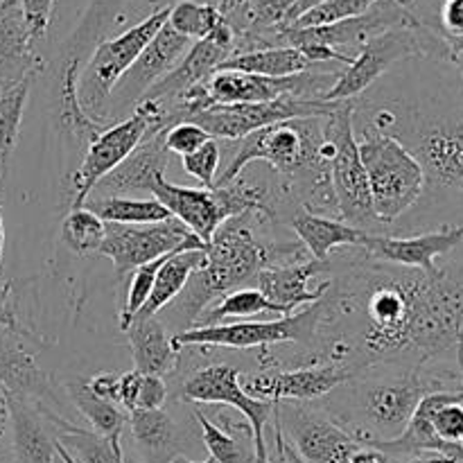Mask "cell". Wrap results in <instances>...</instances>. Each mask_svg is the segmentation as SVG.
Listing matches in <instances>:
<instances>
[{"instance_id": "obj_42", "label": "cell", "mask_w": 463, "mask_h": 463, "mask_svg": "<svg viewBox=\"0 0 463 463\" xmlns=\"http://www.w3.org/2000/svg\"><path fill=\"white\" fill-rule=\"evenodd\" d=\"M21 5L32 41L39 43V41L45 39V34H48L54 0H21Z\"/></svg>"}, {"instance_id": "obj_46", "label": "cell", "mask_w": 463, "mask_h": 463, "mask_svg": "<svg viewBox=\"0 0 463 463\" xmlns=\"http://www.w3.org/2000/svg\"><path fill=\"white\" fill-rule=\"evenodd\" d=\"M351 463H396L392 459V457H387L384 452L375 450V448H369V446H362L360 450L353 455Z\"/></svg>"}, {"instance_id": "obj_22", "label": "cell", "mask_w": 463, "mask_h": 463, "mask_svg": "<svg viewBox=\"0 0 463 463\" xmlns=\"http://www.w3.org/2000/svg\"><path fill=\"white\" fill-rule=\"evenodd\" d=\"M149 194L203 244L211 242L213 233L226 222L215 188H185L170 184L165 176H158L149 185Z\"/></svg>"}, {"instance_id": "obj_29", "label": "cell", "mask_w": 463, "mask_h": 463, "mask_svg": "<svg viewBox=\"0 0 463 463\" xmlns=\"http://www.w3.org/2000/svg\"><path fill=\"white\" fill-rule=\"evenodd\" d=\"M66 392L71 393V401L75 402L77 411L89 420L90 430H93L95 434L109 439L111 443H122L127 414H122L120 407L104 401V398H99L98 393L90 392L89 380L80 378V375L68 380Z\"/></svg>"}, {"instance_id": "obj_18", "label": "cell", "mask_w": 463, "mask_h": 463, "mask_svg": "<svg viewBox=\"0 0 463 463\" xmlns=\"http://www.w3.org/2000/svg\"><path fill=\"white\" fill-rule=\"evenodd\" d=\"M66 419L43 405L9 393L12 463H57V430Z\"/></svg>"}, {"instance_id": "obj_37", "label": "cell", "mask_w": 463, "mask_h": 463, "mask_svg": "<svg viewBox=\"0 0 463 463\" xmlns=\"http://www.w3.org/2000/svg\"><path fill=\"white\" fill-rule=\"evenodd\" d=\"M107 235V222L99 220L89 208H71L61 222V242L77 256L98 253Z\"/></svg>"}, {"instance_id": "obj_10", "label": "cell", "mask_w": 463, "mask_h": 463, "mask_svg": "<svg viewBox=\"0 0 463 463\" xmlns=\"http://www.w3.org/2000/svg\"><path fill=\"white\" fill-rule=\"evenodd\" d=\"M276 420L303 463H351L362 448L328 411L307 402H276Z\"/></svg>"}, {"instance_id": "obj_38", "label": "cell", "mask_w": 463, "mask_h": 463, "mask_svg": "<svg viewBox=\"0 0 463 463\" xmlns=\"http://www.w3.org/2000/svg\"><path fill=\"white\" fill-rule=\"evenodd\" d=\"M122 5H125V0H90L89 12L84 14L80 27H77L75 34L71 36V41H68L63 59H81V54H84V50L89 48V45H98L99 36H102V32L107 30L113 21H116Z\"/></svg>"}, {"instance_id": "obj_24", "label": "cell", "mask_w": 463, "mask_h": 463, "mask_svg": "<svg viewBox=\"0 0 463 463\" xmlns=\"http://www.w3.org/2000/svg\"><path fill=\"white\" fill-rule=\"evenodd\" d=\"M125 333L129 337L136 371L145 375L165 378L167 373L176 369L181 348L172 342V335L167 333V326L163 324L161 317L134 319Z\"/></svg>"}, {"instance_id": "obj_44", "label": "cell", "mask_w": 463, "mask_h": 463, "mask_svg": "<svg viewBox=\"0 0 463 463\" xmlns=\"http://www.w3.org/2000/svg\"><path fill=\"white\" fill-rule=\"evenodd\" d=\"M437 32L448 39L463 36V0H441Z\"/></svg>"}, {"instance_id": "obj_5", "label": "cell", "mask_w": 463, "mask_h": 463, "mask_svg": "<svg viewBox=\"0 0 463 463\" xmlns=\"http://www.w3.org/2000/svg\"><path fill=\"white\" fill-rule=\"evenodd\" d=\"M446 54V39L439 34L437 27L425 21L411 27H396L384 34L373 36L369 43L362 45L346 71L337 77L333 89L324 95V102H346L355 95L364 93L375 80L384 75L393 63L411 57H437Z\"/></svg>"}, {"instance_id": "obj_23", "label": "cell", "mask_w": 463, "mask_h": 463, "mask_svg": "<svg viewBox=\"0 0 463 463\" xmlns=\"http://www.w3.org/2000/svg\"><path fill=\"white\" fill-rule=\"evenodd\" d=\"M163 134L165 131L149 134L111 175H107L95 185L93 193H98L99 197H127L136 193L149 194V185L154 184V179L165 176L167 165H170L172 154L163 145Z\"/></svg>"}, {"instance_id": "obj_30", "label": "cell", "mask_w": 463, "mask_h": 463, "mask_svg": "<svg viewBox=\"0 0 463 463\" xmlns=\"http://www.w3.org/2000/svg\"><path fill=\"white\" fill-rule=\"evenodd\" d=\"M84 208L99 217L107 224L143 226L158 224L170 220V213L156 199H134V197H89Z\"/></svg>"}, {"instance_id": "obj_6", "label": "cell", "mask_w": 463, "mask_h": 463, "mask_svg": "<svg viewBox=\"0 0 463 463\" xmlns=\"http://www.w3.org/2000/svg\"><path fill=\"white\" fill-rule=\"evenodd\" d=\"M355 104L353 99L339 102L330 116L324 118V145L321 154L328 161L330 185H333L337 215L346 224L369 226L375 222L373 203H371L369 181L364 165L360 161L355 138Z\"/></svg>"}, {"instance_id": "obj_14", "label": "cell", "mask_w": 463, "mask_h": 463, "mask_svg": "<svg viewBox=\"0 0 463 463\" xmlns=\"http://www.w3.org/2000/svg\"><path fill=\"white\" fill-rule=\"evenodd\" d=\"M190 235L193 233L175 217L143 226L107 224V235L98 253L113 262L118 279H125L138 267L175 253L184 247Z\"/></svg>"}, {"instance_id": "obj_39", "label": "cell", "mask_w": 463, "mask_h": 463, "mask_svg": "<svg viewBox=\"0 0 463 463\" xmlns=\"http://www.w3.org/2000/svg\"><path fill=\"white\" fill-rule=\"evenodd\" d=\"M378 0H326V3L317 5L310 12L301 14L294 23L285 27H324L333 25V23L348 21V18L362 16V14L369 12Z\"/></svg>"}, {"instance_id": "obj_45", "label": "cell", "mask_w": 463, "mask_h": 463, "mask_svg": "<svg viewBox=\"0 0 463 463\" xmlns=\"http://www.w3.org/2000/svg\"><path fill=\"white\" fill-rule=\"evenodd\" d=\"M443 39H446V54H443V59L450 61L463 77V36H457V39L443 36Z\"/></svg>"}, {"instance_id": "obj_26", "label": "cell", "mask_w": 463, "mask_h": 463, "mask_svg": "<svg viewBox=\"0 0 463 463\" xmlns=\"http://www.w3.org/2000/svg\"><path fill=\"white\" fill-rule=\"evenodd\" d=\"M80 66L81 59L68 57L61 59V71H59V81H57V116L59 125L68 131L71 138H75L77 143L90 145L104 129L107 125L93 120L89 113L84 111L80 102Z\"/></svg>"}, {"instance_id": "obj_31", "label": "cell", "mask_w": 463, "mask_h": 463, "mask_svg": "<svg viewBox=\"0 0 463 463\" xmlns=\"http://www.w3.org/2000/svg\"><path fill=\"white\" fill-rule=\"evenodd\" d=\"M57 443L75 463H125L122 443H111L93 430L77 428L71 420L57 430Z\"/></svg>"}, {"instance_id": "obj_2", "label": "cell", "mask_w": 463, "mask_h": 463, "mask_svg": "<svg viewBox=\"0 0 463 463\" xmlns=\"http://www.w3.org/2000/svg\"><path fill=\"white\" fill-rule=\"evenodd\" d=\"M425 276L419 269H375L360 279L362 288H366L362 301L364 328L360 371L380 362H396V357H414L411 326Z\"/></svg>"}, {"instance_id": "obj_4", "label": "cell", "mask_w": 463, "mask_h": 463, "mask_svg": "<svg viewBox=\"0 0 463 463\" xmlns=\"http://www.w3.org/2000/svg\"><path fill=\"white\" fill-rule=\"evenodd\" d=\"M357 152L369 181L375 222L392 224L423 194L428 184L423 165L405 143L375 127H366L362 131Z\"/></svg>"}, {"instance_id": "obj_32", "label": "cell", "mask_w": 463, "mask_h": 463, "mask_svg": "<svg viewBox=\"0 0 463 463\" xmlns=\"http://www.w3.org/2000/svg\"><path fill=\"white\" fill-rule=\"evenodd\" d=\"M265 312L267 315L285 317V312L280 310L276 303H271L258 288L235 289V292L220 298V301L215 303V307H208V310L197 319L194 328L224 324L226 319H249V317L265 315Z\"/></svg>"}, {"instance_id": "obj_25", "label": "cell", "mask_w": 463, "mask_h": 463, "mask_svg": "<svg viewBox=\"0 0 463 463\" xmlns=\"http://www.w3.org/2000/svg\"><path fill=\"white\" fill-rule=\"evenodd\" d=\"M289 226L297 233L303 249H307V253L319 262H328L330 253L339 247H362L364 238L369 235L364 229H357V226L335 220V217L315 215L306 208H298L294 213Z\"/></svg>"}, {"instance_id": "obj_41", "label": "cell", "mask_w": 463, "mask_h": 463, "mask_svg": "<svg viewBox=\"0 0 463 463\" xmlns=\"http://www.w3.org/2000/svg\"><path fill=\"white\" fill-rule=\"evenodd\" d=\"M208 140H213L206 131L202 129L194 122H176L170 129H165L163 134V145H165L167 152L172 156H188V154L197 152L202 145H206Z\"/></svg>"}, {"instance_id": "obj_36", "label": "cell", "mask_w": 463, "mask_h": 463, "mask_svg": "<svg viewBox=\"0 0 463 463\" xmlns=\"http://www.w3.org/2000/svg\"><path fill=\"white\" fill-rule=\"evenodd\" d=\"M34 77L16 81L12 86L0 89V165H7V158L12 149L16 147L18 131H21L23 111L30 98V89Z\"/></svg>"}, {"instance_id": "obj_20", "label": "cell", "mask_w": 463, "mask_h": 463, "mask_svg": "<svg viewBox=\"0 0 463 463\" xmlns=\"http://www.w3.org/2000/svg\"><path fill=\"white\" fill-rule=\"evenodd\" d=\"M328 262L319 260H292L269 265L258 274L256 288L269 298L271 303L285 312V317L294 315L298 307H307L312 303H319L333 288V280H324L317 288H312V279L324 271H328Z\"/></svg>"}, {"instance_id": "obj_52", "label": "cell", "mask_w": 463, "mask_h": 463, "mask_svg": "<svg viewBox=\"0 0 463 463\" xmlns=\"http://www.w3.org/2000/svg\"><path fill=\"white\" fill-rule=\"evenodd\" d=\"M459 393H461V398H463V384L459 387Z\"/></svg>"}, {"instance_id": "obj_16", "label": "cell", "mask_w": 463, "mask_h": 463, "mask_svg": "<svg viewBox=\"0 0 463 463\" xmlns=\"http://www.w3.org/2000/svg\"><path fill=\"white\" fill-rule=\"evenodd\" d=\"M190 45L193 41L181 36L165 23L161 32L149 41L147 48L140 52V57L131 63L129 71L113 86L107 102V120L111 113L120 111V109H134L156 81H161L167 72L179 66Z\"/></svg>"}, {"instance_id": "obj_21", "label": "cell", "mask_w": 463, "mask_h": 463, "mask_svg": "<svg viewBox=\"0 0 463 463\" xmlns=\"http://www.w3.org/2000/svg\"><path fill=\"white\" fill-rule=\"evenodd\" d=\"M414 154L425 179L463 188V120H434L420 129Z\"/></svg>"}, {"instance_id": "obj_28", "label": "cell", "mask_w": 463, "mask_h": 463, "mask_svg": "<svg viewBox=\"0 0 463 463\" xmlns=\"http://www.w3.org/2000/svg\"><path fill=\"white\" fill-rule=\"evenodd\" d=\"M312 63L306 54L292 45H271V48L251 50V52H240L226 59L217 71H240L251 72L262 77H292L298 72L312 71Z\"/></svg>"}, {"instance_id": "obj_34", "label": "cell", "mask_w": 463, "mask_h": 463, "mask_svg": "<svg viewBox=\"0 0 463 463\" xmlns=\"http://www.w3.org/2000/svg\"><path fill=\"white\" fill-rule=\"evenodd\" d=\"M419 407L428 414L432 430L443 443L463 446V398L459 389L428 393Z\"/></svg>"}, {"instance_id": "obj_27", "label": "cell", "mask_w": 463, "mask_h": 463, "mask_svg": "<svg viewBox=\"0 0 463 463\" xmlns=\"http://www.w3.org/2000/svg\"><path fill=\"white\" fill-rule=\"evenodd\" d=\"M127 423L145 463H172V459L181 457L179 428L167 411H134Z\"/></svg>"}, {"instance_id": "obj_3", "label": "cell", "mask_w": 463, "mask_h": 463, "mask_svg": "<svg viewBox=\"0 0 463 463\" xmlns=\"http://www.w3.org/2000/svg\"><path fill=\"white\" fill-rule=\"evenodd\" d=\"M461 384L463 375L443 378L428 373L423 366H411L396 378L366 380L357 387V411L337 423L362 446L369 441H389L407 428L428 393L457 392Z\"/></svg>"}, {"instance_id": "obj_9", "label": "cell", "mask_w": 463, "mask_h": 463, "mask_svg": "<svg viewBox=\"0 0 463 463\" xmlns=\"http://www.w3.org/2000/svg\"><path fill=\"white\" fill-rule=\"evenodd\" d=\"M324 321V298L289 317L271 321H235V324L203 326L172 335V342L184 346L220 348H265L276 344H312Z\"/></svg>"}, {"instance_id": "obj_7", "label": "cell", "mask_w": 463, "mask_h": 463, "mask_svg": "<svg viewBox=\"0 0 463 463\" xmlns=\"http://www.w3.org/2000/svg\"><path fill=\"white\" fill-rule=\"evenodd\" d=\"M167 16H170V5H163L143 21L131 25L129 30L118 34L116 39H99V43L95 45L89 63L80 72V84H77L81 107L93 120H107V102L113 86L129 71L131 63L149 45V41L161 32Z\"/></svg>"}, {"instance_id": "obj_15", "label": "cell", "mask_w": 463, "mask_h": 463, "mask_svg": "<svg viewBox=\"0 0 463 463\" xmlns=\"http://www.w3.org/2000/svg\"><path fill=\"white\" fill-rule=\"evenodd\" d=\"M355 371L339 362L301 366L294 371L267 369L244 380L242 389L258 401L312 402L348 384Z\"/></svg>"}, {"instance_id": "obj_35", "label": "cell", "mask_w": 463, "mask_h": 463, "mask_svg": "<svg viewBox=\"0 0 463 463\" xmlns=\"http://www.w3.org/2000/svg\"><path fill=\"white\" fill-rule=\"evenodd\" d=\"M224 21V14L217 5L199 3V0H179L170 5V16H167V25L193 43L208 39Z\"/></svg>"}, {"instance_id": "obj_8", "label": "cell", "mask_w": 463, "mask_h": 463, "mask_svg": "<svg viewBox=\"0 0 463 463\" xmlns=\"http://www.w3.org/2000/svg\"><path fill=\"white\" fill-rule=\"evenodd\" d=\"M170 120L163 116L161 107L154 99H140L134 107L129 118L113 122L111 127L102 131L86 149L80 167L72 175V185H75V197H72L71 208H81L86 199L90 197L95 185L111 175L149 134L170 129Z\"/></svg>"}, {"instance_id": "obj_48", "label": "cell", "mask_w": 463, "mask_h": 463, "mask_svg": "<svg viewBox=\"0 0 463 463\" xmlns=\"http://www.w3.org/2000/svg\"><path fill=\"white\" fill-rule=\"evenodd\" d=\"M321 3H326V0H297V5H294L292 12H289V16H288V21H285V25L294 23L298 16H301V14L310 12L312 7H317V5H321ZM285 25H280V27H285Z\"/></svg>"}, {"instance_id": "obj_19", "label": "cell", "mask_w": 463, "mask_h": 463, "mask_svg": "<svg viewBox=\"0 0 463 463\" xmlns=\"http://www.w3.org/2000/svg\"><path fill=\"white\" fill-rule=\"evenodd\" d=\"M30 337L0 328V387L18 398L43 405L54 411V396L50 375L36 362L32 353Z\"/></svg>"}, {"instance_id": "obj_47", "label": "cell", "mask_w": 463, "mask_h": 463, "mask_svg": "<svg viewBox=\"0 0 463 463\" xmlns=\"http://www.w3.org/2000/svg\"><path fill=\"white\" fill-rule=\"evenodd\" d=\"M9 432V393L0 387V446Z\"/></svg>"}, {"instance_id": "obj_17", "label": "cell", "mask_w": 463, "mask_h": 463, "mask_svg": "<svg viewBox=\"0 0 463 463\" xmlns=\"http://www.w3.org/2000/svg\"><path fill=\"white\" fill-rule=\"evenodd\" d=\"M463 244V224L441 226L428 233L398 238V235H366L364 253L373 260L384 262L392 267H405V269H419L428 276H437L439 267L434 260L455 251Z\"/></svg>"}, {"instance_id": "obj_50", "label": "cell", "mask_w": 463, "mask_h": 463, "mask_svg": "<svg viewBox=\"0 0 463 463\" xmlns=\"http://www.w3.org/2000/svg\"><path fill=\"white\" fill-rule=\"evenodd\" d=\"M172 463H220V461H215L213 459V457H208V459H203V461H193V459H188V457H176V459H172Z\"/></svg>"}, {"instance_id": "obj_33", "label": "cell", "mask_w": 463, "mask_h": 463, "mask_svg": "<svg viewBox=\"0 0 463 463\" xmlns=\"http://www.w3.org/2000/svg\"><path fill=\"white\" fill-rule=\"evenodd\" d=\"M167 401V384L156 375H145L140 371H127L118 378L116 405L127 414L134 411L163 410Z\"/></svg>"}, {"instance_id": "obj_11", "label": "cell", "mask_w": 463, "mask_h": 463, "mask_svg": "<svg viewBox=\"0 0 463 463\" xmlns=\"http://www.w3.org/2000/svg\"><path fill=\"white\" fill-rule=\"evenodd\" d=\"M181 396L188 402H202V405H222L233 407L251 428L253 450L260 463H271L269 446H267L265 430L274 423L276 402L258 401L249 396L240 383V371L229 364H211L206 369L190 375L181 387Z\"/></svg>"}, {"instance_id": "obj_12", "label": "cell", "mask_w": 463, "mask_h": 463, "mask_svg": "<svg viewBox=\"0 0 463 463\" xmlns=\"http://www.w3.org/2000/svg\"><path fill=\"white\" fill-rule=\"evenodd\" d=\"M339 102L324 99H294L283 98L265 104H213L194 113L188 122L202 127L215 140H242L262 127L276 125L298 118H321L333 113Z\"/></svg>"}, {"instance_id": "obj_51", "label": "cell", "mask_w": 463, "mask_h": 463, "mask_svg": "<svg viewBox=\"0 0 463 463\" xmlns=\"http://www.w3.org/2000/svg\"><path fill=\"white\" fill-rule=\"evenodd\" d=\"M459 362H463V326H461V346H459Z\"/></svg>"}, {"instance_id": "obj_13", "label": "cell", "mask_w": 463, "mask_h": 463, "mask_svg": "<svg viewBox=\"0 0 463 463\" xmlns=\"http://www.w3.org/2000/svg\"><path fill=\"white\" fill-rule=\"evenodd\" d=\"M339 72L306 71L292 77H262L240 71H215L206 81L213 104H265L283 98L321 99Z\"/></svg>"}, {"instance_id": "obj_43", "label": "cell", "mask_w": 463, "mask_h": 463, "mask_svg": "<svg viewBox=\"0 0 463 463\" xmlns=\"http://www.w3.org/2000/svg\"><path fill=\"white\" fill-rule=\"evenodd\" d=\"M0 328L30 337V330L18 321L16 306H14V280L3 279V274H0Z\"/></svg>"}, {"instance_id": "obj_49", "label": "cell", "mask_w": 463, "mask_h": 463, "mask_svg": "<svg viewBox=\"0 0 463 463\" xmlns=\"http://www.w3.org/2000/svg\"><path fill=\"white\" fill-rule=\"evenodd\" d=\"M3 258H5V224L0 215V274H3Z\"/></svg>"}, {"instance_id": "obj_1", "label": "cell", "mask_w": 463, "mask_h": 463, "mask_svg": "<svg viewBox=\"0 0 463 463\" xmlns=\"http://www.w3.org/2000/svg\"><path fill=\"white\" fill-rule=\"evenodd\" d=\"M260 220L267 217L258 213H244L226 220L213 233L211 242L203 247L206 253L203 265L190 276L184 292L163 310L179 321V333L194 328L199 317L226 294L256 283L258 274L265 267L298 260L303 244L265 242L256 233Z\"/></svg>"}, {"instance_id": "obj_40", "label": "cell", "mask_w": 463, "mask_h": 463, "mask_svg": "<svg viewBox=\"0 0 463 463\" xmlns=\"http://www.w3.org/2000/svg\"><path fill=\"white\" fill-rule=\"evenodd\" d=\"M181 165L190 176L199 181L203 188H215V175L220 167V143L215 138L208 140L197 152L181 158Z\"/></svg>"}]
</instances>
